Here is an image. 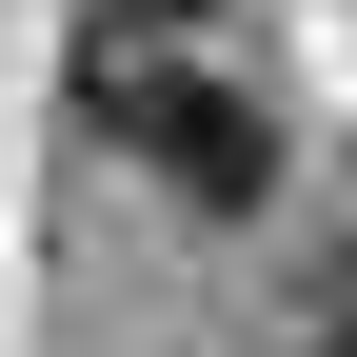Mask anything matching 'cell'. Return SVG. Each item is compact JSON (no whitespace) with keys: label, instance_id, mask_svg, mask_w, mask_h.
Returning a JSON list of instances; mask_svg holds the SVG:
<instances>
[{"label":"cell","instance_id":"cell-1","mask_svg":"<svg viewBox=\"0 0 357 357\" xmlns=\"http://www.w3.org/2000/svg\"><path fill=\"white\" fill-rule=\"evenodd\" d=\"M79 100H100V139L159 178L178 218H258L278 199V119L238 100V79L218 60H159V40H100V79H79Z\"/></svg>","mask_w":357,"mask_h":357},{"label":"cell","instance_id":"cell-2","mask_svg":"<svg viewBox=\"0 0 357 357\" xmlns=\"http://www.w3.org/2000/svg\"><path fill=\"white\" fill-rule=\"evenodd\" d=\"M298 357H357V278H337V298H318V318H298Z\"/></svg>","mask_w":357,"mask_h":357}]
</instances>
